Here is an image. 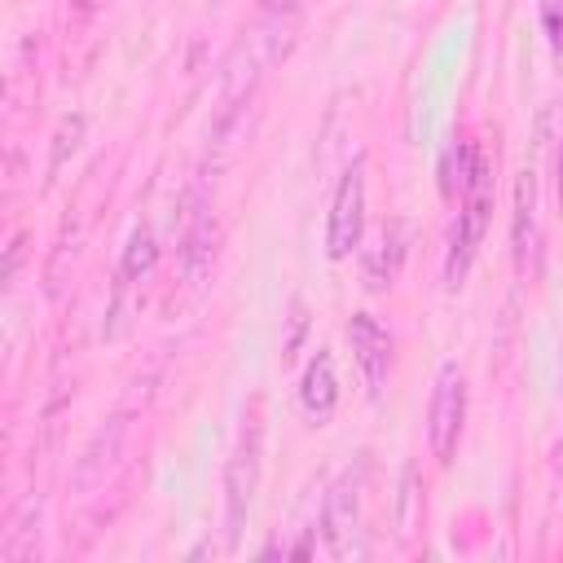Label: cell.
I'll return each mask as SVG.
<instances>
[{
    "mask_svg": "<svg viewBox=\"0 0 563 563\" xmlns=\"http://www.w3.org/2000/svg\"><path fill=\"white\" fill-rule=\"evenodd\" d=\"M554 189H559V211H563V141H559V163H554Z\"/></svg>",
    "mask_w": 563,
    "mask_h": 563,
    "instance_id": "ffe728a7",
    "label": "cell"
},
{
    "mask_svg": "<svg viewBox=\"0 0 563 563\" xmlns=\"http://www.w3.org/2000/svg\"><path fill=\"white\" fill-rule=\"evenodd\" d=\"M18 264H22V233L9 242V251H4V286L13 282V273H18Z\"/></svg>",
    "mask_w": 563,
    "mask_h": 563,
    "instance_id": "ac0fdd59",
    "label": "cell"
},
{
    "mask_svg": "<svg viewBox=\"0 0 563 563\" xmlns=\"http://www.w3.org/2000/svg\"><path fill=\"white\" fill-rule=\"evenodd\" d=\"M216 242H220V229H216L211 207H207V202H194L189 224H185V238H180V268H185L189 290H202V286L211 282V268H216Z\"/></svg>",
    "mask_w": 563,
    "mask_h": 563,
    "instance_id": "52a82bcc",
    "label": "cell"
},
{
    "mask_svg": "<svg viewBox=\"0 0 563 563\" xmlns=\"http://www.w3.org/2000/svg\"><path fill=\"white\" fill-rule=\"evenodd\" d=\"M396 264H400V224H383L378 233H374V242L365 246V286L369 290H383V286H391V277H396Z\"/></svg>",
    "mask_w": 563,
    "mask_h": 563,
    "instance_id": "7c38bea8",
    "label": "cell"
},
{
    "mask_svg": "<svg viewBox=\"0 0 563 563\" xmlns=\"http://www.w3.org/2000/svg\"><path fill=\"white\" fill-rule=\"evenodd\" d=\"M365 233V158H356L330 198V220H325V255L330 260H347L361 246Z\"/></svg>",
    "mask_w": 563,
    "mask_h": 563,
    "instance_id": "277c9868",
    "label": "cell"
},
{
    "mask_svg": "<svg viewBox=\"0 0 563 563\" xmlns=\"http://www.w3.org/2000/svg\"><path fill=\"white\" fill-rule=\"evenodd\" d=\"M321 532H325V545L334 559L365 554V545H361V471H343L334 479V488L325 493Z\"/></svg>",
    "mask_w": 563,
    "mask_h": 563,
    "instance_id": "5b68a950",
    "label": "cell"
},
{
    "mask_svg": "<svg viewBox=\"0 0 563 563\" xmlns=\"http://www.w3.org/2000/svg\"><path fill=\"white\" fill-rule=\"evenodd\" d=\"M541 26L550 35L554 57H563V0H541Z\"/></svg>",
    "mask_w": 563,
    "mask_h": 563,
    "instance_id": "2e32d148",
    "label": "cell"
},
{
    "mask_svg": "<svg viewBox=\"0 0 563 563\" xmlns=\"http://www.w3.org/2000/svg\"><path fill=\"white\" fill-rule=\"evenodd\" d=\"M154 264H158V238H154L150 224H136L128 233V246H123V260H119V282L136 286V282H145L154 273Z\"/></svg>",
    "mask_w": 563,
    "mask_h": 563,
    "instance_id": "4fadbf2b",
    "label": "cell"
},
{
    "mask_svg": "<svg viewBox=\"0 0 563 563\" xmlns=\"http://www.w3.org/2000/svg\"><path fill=\"white\" fill-rule=\"evenodd\" d=\"M488 216H493V163L475 150V163H471V176L462 185V211H457V224H453V238H449V260H444V286L457 290L471 273V260L488 233Z\"/></svg>",
    "mask_w": 563,
    "mask_h": 563,
    "instance_id": "7a4b0ae2",
    "label": "cell"
},
{
    "mask_svg": "<svg viewBox=\"0 0 563 563\" xmlns=\"http://www.w3.org/2000/svg\"><path fill=\"white\" fill-rule=\"evenodd\" d=\"M347 343H352V356H356V369L365 378V391L378 400L383 387H387V374H391V334L383 330V321L374 312H352L347 321Z\"/></svg>",
    "mask_w": 563,
    "mask_h": 563,
    "instance_id": "8992f818",
    "label": "cell"
},
{
    "mask_svg": "<svg viewBox=\"0 0 563 563\" xmlns=\"http://www.w3.org/2000/svg\"><path fill=\"white\" fill-rule=\"evenodd\" d=\"M532 246H537V176H532V167H523L519 185H515V264H519V273L528 268Z\"/></svg>",
    "mask_w": 563,
    "mask_h": 563,
    "instance_id": "8fae6325",
    "label": "cell"
},
{
    "mask_svg": "<svg viewBox=\"0 0 563 563\" xmlns=\"http://www.w3.org/2000/svg\"><path fill=\"white\" fill-rule=\"evenodd\" d=\"M299 405H303V413H308L317 427H321V422L334 413V405H339V374H334V356H330L325 347H317V356H312L308 369H303Z\"/></svg>",
    "mask_w": 563,
    "mask_h": 563,
    "instance_id": "30bf717a",
    "label": "cell"
},
{
    "mask_svg": "<svg viewBox=\"0 0 563 563\" xmlns=\"http://www.w3.org/2000/svg\"><path fill=\"white\" fill-rule=\"evenodd\" d=\"M260 471H264V413H260V400H251V413H242L233 453L224 462V541L229 545L242 541V528L260 488Z\"/></svg>",
    "mask_w": 563,
    "mask_h": 563,
    "instance_id": "6da1fadb",
    "label": "cell"
},
{
    "mask_svg": "<svg viewBox=\"0 0 563 563\" xmlns=\"http://www.w3.org/2000/svg\"><path fill=\"white\" fill-rule=\"evenodd\" d=\"M84 128H88L84 114H66V119L57 123L53 145H48V172H62V167H66V158H70V154L79 150V141H84Z\"/></svg>",
    "mask_w": 563,
    "mask_h": 563,
    "instance_id": "9a60e30c",
    "label": "cell"
},
{
    "mask_svg": "<svg viewBox=\"0 0 563 563\" xmlns=\"http://www.w3.org/2000/svg\"><path fill=\"white\" fill-rule=\"evenodd\" d=\"M418 528H422V484H418V471L405 466L400 471V497H396V537L409 541Z\"/></svg>",
    "mask_w": 563,
    "mask_h": 563,
    "instance_id": "5bb4252c",
    "label": "cell"
},
{
    "mask_svg": "<svg viewBox=\"0 0 563 563\" xmlns=\"http://www.w3.org/2000/svg\"><path fill=\"white\" fill-rule=\"evenodd\" d=\"M106 0H66V9H70V18H92L97 9H101Z\"/></svg>",
    "mask_w": 563,
    "mask_h": 563,
    "instance_id": "d6986e66",
    "label": "cell"
},
{
    "mask_svg": "<svg viewBox=\"0 0 563 563\" xmlns=\"http://www.w3.org/2000/svg\"><path fill=\"white\" fill-rule=\"evenodd\" d=\"M303 330H308V308H303V299H295V303H290V334H286V343H282V361H290V356H295V347H299Z\"/></svg>",
    "mask_w": 563,
    "mask_h": 563,
    "instance_id": "e0dca14e",
    "label": "cell"
},
{
    "mask_svg": "<svg viewBox=\"0 0 563 563\" xmlns=\"http://www.w3.org/2000/svg\"><path fill=\"white\" fill-rule=\"evenodd\" d=\"M299 22H303V0H260V18L251 35L268 62H282L299 40Z\"/></svg>",
    "mask_w": 563,
    "mask_h": 563,
    "instance_id": "9c48e42d",
    "label": "cell"
},
{
    "mask_svg": "<svg viewBox=\"0 0 563 563\" xmlns=\"http://www.w3.org/2000/svg\"><path fill=\"white\" fill-rule=\"evenodd\" d=\"M123 440H128V413H114V418H106V422L92 431V440H88V449H84V457H79V466H75V488H79V493H92V488L106 484V475L119 466Z\"/></svg>",
    "mask_w": 563,
    "mask_h": 563,
    "instance_id": "ba28073f",
    "label": "cell"
},
{
    "mask_svg": "<svg viewBox=\"0 0 563 563\" xmlns=\"http://www.w3.org/2000/svg\"><path fill=\"white\" fill-rule=\"evenodd\" d=\"M462 422H466V374L457 361H444L435 374L431 405H427V444H431V457L440 466L453 462L457 440H462Z\"/></svg>",
    "mask_w": 563,
    "mask_h": 563,
    "instance_id": "3957f363",
    "label": "cell"
}]
</instances>
